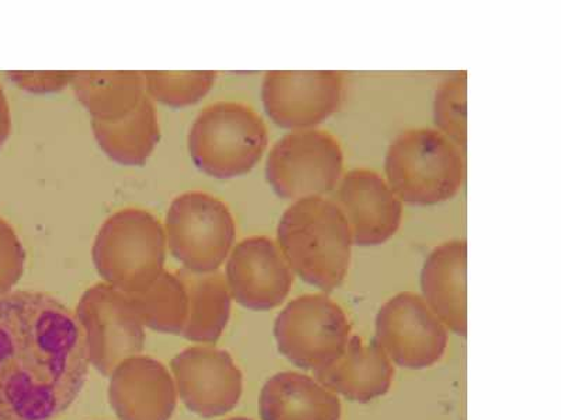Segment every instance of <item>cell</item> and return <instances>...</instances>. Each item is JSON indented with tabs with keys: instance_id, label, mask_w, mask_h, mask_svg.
<instances>
[{
	"instance_id": "obj_1",
	"label": "cell",
	"mask_w": 561,
	"mask_h": 420,
	"mask_svg": "<svg viewBox=\"0 0 561 420\" xmlns=\"http://www.w3.org/2000/svg\"><path fill=\"white\" fill-rule=\"evenodd\" d=\"M90 359L78 318L57 299L0 296V420H54L78 398Z\"/></svg>"
},
{
	"instance_id": "obj_2",
	"label": "cell",
	"mask_w": 561,
	"mask_h": 420,
	"mask_svg": "<svg viewBox=\"0 0 561 420\" xmlns=\"http://www.w3.org/2000/svg\"><path fill=\"white\" fill-rule=\"evenodd\" d=\"M278 247L290 271L329 293L347 277L353 237L337 205L310 197L290 205L280 217Z\"/></svg>"
},
{
	"instance_id": "obj_3",
	"label": "cell",
	"mask_w": 561,
	"mask_h": 420,
	"mask_svg": "<svg viewBox=\"0 0 561 420\" xmlns=\"http://www.w3.org/2000/svg\"><path fill=\"white\" fill-rule=\"evenodd\" d=\"M163 224L148 210H118L100 228L92 257L100 277L125 294L147 292L167 262Z\"/></svg>"
},
{
	"instance_id": "obj_4",
	"label": "cell",
	"mask_w": 561,
	"mask_h": 420,
	"mask_svg": "<svg viewBox=\"0 0 561 420\" xmlns=\"http://www.w3.org/2000/svg\"><path fill=\"white\" fill-rule=\"evenodd\" d=\"M389 187L400 201L430 207L453 199L462 188L465 159L460 149L435 129H410L386 154Z\"/></svg>"
},
{
	"instance_id": "obj_5",
	"label": "cell",
	"mask_w": 561,
	"mask_h": 420,
	"mask_svg": "<svg viewBox=\"0 0 561 420\" xmlns=\"http://www.w3.org/2000/svg\"><path fill=\"white\" fill-rule=\"evenodd\" d=\"M267 147V125L242 103L208 105L195 118L188 133L190 156L195 166L219 179L248 174Z\"/></svg>"
},
{
	"instance_id": "obj_6",
	"label": "cell",
	"mask_w": 561,
	"mask_h": 420,
	"mask_svg": "<svg viewBox=\"0 0 561 420\" xmlns=\"http://www.w3.org/2000/svg\"><path fill=\"white\" fill-rule=\"evenodd\" d=\"M164 232L170 253L194 273L217 272L237 242V223L227 203L203 191L173 199Z\"/></svg>"
},
{
	"instance_id": "obj_7",
	"label": "cell",
	"mask_w": 561,
	"mask_h": 420,
	"mask_svg": "<svg viewBox=\"0 0 561 420\" xmlns=\"http://www.w3.org/2000/svg\"><path fill=\"white\" fill-rule=\"evenodd\" d=\"M274 337L284 358L316 373L342 357L351 325L343 308L325 294H304L278 314Z\"/></svg>"
},
{
	"instance_id": "obj_8",
	"label": "cell",
	"mask_w": 561,
	"mask_h": 420,
	"mask_svg": "<svg viewBox=\"0 0 561 420\" xmlns=\"http://www.w3.org/2000/svg\"><path fill=\"white\" fill-rule=\"evenodd\" d=\"M343 172V150L332 133L308 129L285 135L270 150L265 177L284 199L332 191Z\"/></svg>"
},
{
	"instance_id": "obj_9",
	"label": "cell",
	"mask_w": 561,
	"mask_h": 420,
	"mask_svg": "<svg viewBox=\"0 0 561 420\" xmlns=\"http://www.w3.org/2000/svg\"><path fill=\"white\" fill-rule=\"evenodd\" d=\"M77 318L87 338L90 364L104 377L145 348V325L131 298L107 283L94 284L83 293Z\"/></svg>"
},
{
	"instance_id": "obj_10",
	"label": "cell",
	"mask_w": 561,
	"mask_h": 420,
	"mask_svg": "<svg viewBox=\"0 0 561 420\" xmlns=\"http://www.w3.org/2000/svg\"><path fill=\"white\" fill-rule=\"evenodd\" d=\"M374 341L400 368H433L448 348V328L424 299L404 292L379 310Z\"/></svg>"
},
{
	"instance_id": "obj_11",
	"label": "cell",
	"mask_w": 561,
	"mask_h": 420,
	"mask_svg": "<svg viewBox=\"0 0 561 420\" xmlns=\"http://www.w3.org/2000/svg\"><path fill=\"white\" fill-rule=\"evenodd\" d=\"M268 117L287 129L313 128L337 112L343 98V77L322 72H268L262 88Z\"/></svg>"
},
{
	"instance_id": "obj_12",
	"label": "cell",
	"mask_w": 561,
	"mask_h": 420,
	"mask_svg": "<svg viewBox=\"0 0 561 420\" xmlns=\"http://www.w3.org/2000/svg\"><path fill=\"white\" fill-rule=\"evenodd\" d=\"M170 368L180 398L198 417H222L242 397V372L225 350L188 348L170 362Z\"/></svg>"
},
{
	"instance_id": "obj_13",
	"label": "cell",
	"mask_w": 561,
	"mask_h": 420,
	"mask_svg": "<svg viewBox=\"0 0 561 420\" xmlns=\"http://www.w3.org/2000/svg\"><path fill=\"white\" fill-rule=\"evenodd\" d=\"M230 296L253 312L277 308L288 298L294 272L278 244L265 236L242 240L230 253L225 271Z\"/></svg>"
},
{
	"instance_id": "obj_14",
	"label": "cell",
	"mask_w": 561,
	"mask_h": 420,
	"mask_svg": "<svg viewBox=\"0 0 561 420\" xmlns=\"http://www.w3.org/2000/svg\"><path fill=\"white\" fill-rule=\"evenodd\" d=\"M337 201L347 220L353 244L360 247L388 242L402 224V201L373 170L355 168L345 174Z\"/></svg>"
},
{
	"instance_id": "obj_15",
	"label": "cell",
	"mask_w": 561,
	"mask_h": 420,
	"mask_svg": "<svg viewBox=\"0 0 561 420\" xmlns=\"http://www.w3.org/2000/svg\"><path fill=\"white\" fill-rule=\"evenodd\" d=\"M108 398L119 420H169L178 405V389L158 360L133 357L113 370Z\"/></svg>"
},
{
	"instance_id": "obj_16",
	"label": "cell",
	"mask_w": 561,
	"mask_h": 420,
	"mask_svg": "<svg viewBox=\"0 0 561 420\" xmlns=\"http://www.w3.org/2000/svg\"><path fill=\"white\" fill-rule=\"evenodd\" d=\"M393 376V364L383 349L375 341L365 343L357 335L351 337L342 357L314 373L330 392L359 404L383 397L392 387Z\"/></svg>"
},
{
	"instance_id": "obj_17",
	"label": "cell",
	"mask_w": 561,
	"mask_h": 420,
	"mask_svg": "<svg viewBox=\"0 0 561 420\" xmlns=\"http://www.w3.org/2000/svg\"><path fill=\"white\" fill-rule=\"evenodd\" d=\"M466 243L455 240L433 249L421 272L424 302L445 327L460 337L468 331L466 315Z\"/></svg>"
},
{
	"instance_id": "obj_18",
	"label": "cell",
	"mask_w": 561,
	"mask_h": 420,
	"mask_svg": "<svg viewBox=\"0 0 561 420\" xmlns=\"http://www.w3.org/2000/svg\"><path fill=\"white\" fill-rule=\"evenodd\" d=\"M262 420H340L342 402L318 380L297 372L275 374L260 394Z\"/></svg>"
},
{
	"instance_id": "obj_19",
	"label": "cell",
	"mask_w": 561,
	"mask_h": 420,
	"mask_svg": "<svg viewBox=\"0 0 561 420\" xmlns=\"http://www.w3.org/2000/svg\"><path fill=\"white\" fill-rule=\"evenodd\" d=\"M70 84L92 121L117 122L147 96L140 72H75Z\"/></svg>"
},
{
	"instance_id": "obj_20",
	"label": "cell",
	"mask_w": 561,
	"mask_h": 420,
	"mask_svg": "<svg viewBox=\"0 0 561 420\" xmlns=\"http://www.w3.org/2000/svg\"><path fill=\"white\" fill-rule=\"evenodd\" d=\"M99 147L115 163L144 166L160 140L157 107L147 94L135 112L117 122L92 121Z\"/></svg>"
},
{
	"instance_id": "obj_21",
	"label": "cell",
	"mask_w": 561,
	"mask_h": 420,
	"mask_svg": "<svg viewBox=\"0 0 561 420\" xmlns=\"http://www.w3.org/2000/svg\"><path fill=\"white\" fill-rule=\"evenodd\" d=\"M188 296V317L183 337L193 342L215 345L222 335L230 317V296L225 275L194 273L179 269Z\"/></svg>"
},
{
	"instance_id": "obj_22",
	"label": "cell",
	"mask_w": 561,
	"mask_h": 420,
	"mask_svg": "<svg viewBox=\"0 0 561 420\" xmlns=\"http://www.w3.org/2000/svg\"><path fill=\"white\" fill-rule=\"evenodd\" d=\"M128 296L145 327L182 335L188 317V296L178 272L164 271L147 292Z\"/></svg>"
},
{
	"instance_id": "obj_23",
	"label": "cell",
	"mask_w": 561,
	"mask_h": 420,
	"mask_svg": "<svg viewBox=\"0 0 561 420\" xmlns=\"http://www.w3.org/2000/svg\"><path fill=\"white\" fill-rule=\"evenodd\" d=\"M217 72H144L145 88L150 98L172 108L197 104L217 82Z\"/></svg>"
},
{
	"instance_id": "obj_24",
	"label": "cell",
	"mask_w": 561,
	"mask_h": 420,
	"mask_svg": "<svg viewBox=\"0 0 561 420\" xmlns=\"http://www.w3.org/2000/svg\"><path fill=\"white\" fill-rule=\"evenodd\" d=\"M466 72L445 79L434 102L435 125L458 148L466 149Z\"/></svg>"
},
{
	"instance_id": "obj_25",
	"label": "cell",
	"mask_w": 561,
	"mask_h": 420,
	"mask_svg": "<svg viewBox=\"0 0 561 420\" xmlns=\"http://www.w3.org/2000/svg\"><path fill=\"white\" fill-rule=\"evenodd\" d=\"M26 249L16 230L0 217V296L12 292L23 277Z\"/></svg>"
},
{
	"instance_id": "obj_26",
	"label": "cell",
	"mask_w": 561,
	"mask_h": 420,
	"mask_svg": "<svg viewBox=\"0 0 561 420\" xmlns=\"http://www.w3.org/2000/svg\"><path fill=\"white\" fill-rule=\"evenodd\" d=\"M75 72H8V78L28 93L61 92L72 83Z\"/></svg>"
},
{
	"instance_id": "obj_27",
	"label": "cell",
	"mask_w": 561,
	"mask_h": 420,
	"mask_svg": "<svg viewBox=\"0 0 561 420\" xmlns=\"http://www.w3.org/2000/svg\"><path fill=\"white\" fill-rule=\"evenodd\" d=\"M10 132H12V114H10L7 94L0 86V148L7 143Z\"/></svg>"
},
{
	"instance_id": "obj_28",
	"label": "cell",
	"mask_w": 561,
	"mask_h": 420,
	"mask_svg": "<svg viewBox=\"0 0 561 420\" xmlns=\"http://www.w3.org/2000/svg\"><path fill=\"white\" fill-rule=\"evenodd\" d=\"M228 420H252V419L238 417V418H232V419H228Z\"/></svg>"
}]
</instances>
